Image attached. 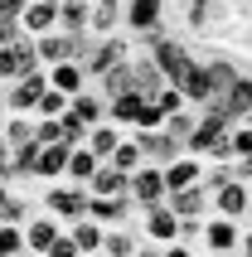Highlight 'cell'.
<instances>
[{"label":"cell","instance_id":"3","mask_svg":"<svg viewBox=\"0 0 252 257\" xmlns=\"http://www.w3.org/2000/svg\"><path fill=\"white\" fill-rule=\"evenodd\" d=\"M126 199L136 204V214L165 204V175H160V165H151V160L136 165V170H131V185H126Z\"/></svg>","mask_w":252,"mask_h":257},{"label":"cell","instance_id":"20","mask_svg":"<svg viewBox=\"0 0 252 257\" xmlns=\"http://www.w3.org/2000/svg\"><path fill=\"white\" fill-rule=\"evenodd\" d=\"M160 175H165V194H170V189L194 185L199 175H204V160H199V156H184V151H180V156L170 160V165H160Z\"/></svg>","mask_w":252,"mask_h":257},{"label":"cell","instance_id":"40","mask_svg":"<svg viewBox=\"0 0 252 257\" xmlns=\"http://www.w3.org/2000/svg\"><path fill=\"white\" fill-rule=\"evenodd\" d=\"M199 233H204V218H180V233H175V243H199Z\"/></svg>","mask_w":252,"mask_h":257},{"label":"cell","instance_id":"16","mask_svg":"<svg viewBox=\"0 0 252 257\" xmlns=\"http://www.w3.org/2000/svg\"><path fill=\"white\" fill-rule=\"evenodd\" d=\"M121 5L126 0H87V34H92V39L116 34V29H121Z\"/></svg>","mask_w":252,"mask_h":257},{"label":"cell","instance_id":"43","mask_svg":"<svg viewBox=\"0 0 252 257\" xmlns=\"http://www.w3.org/2000/svg\"><path fill=\"white\" fill-rule=\"evenodd\" d=\"M160 257H199V252L189 243H165V247H160Z\"/></svg>","mask_w":252,"mask_h":257},{"label":"cell","instance_id":"6","mask_svg":"<svg viewBox=\"0 0 252 257\" xmlns=\"http://www.w3.org/2000/svg\"><path fill=\"white\" fill-rule=\"evenodd\" d=\"M126 136L136 141L141 160H151V165H170V160H175V156L184 151V146L175 141V136H170L165 126H160V131H126Z\"/></svg>","mask_w":252,"mask_h":257},{"label":"cell","instance_id":"36","mask_svg":"<svg viewBox=\"0 0 252 257\" xmlns=\"http://www.w3.org/2000/svg\"><path fill=\"white\" fill-rule=\"evenodd\" d=\"M25 252V233L15 223H0V257H20Z\"/></svg>","mask_w":252,"mask_h":257},{"label":"cell","instance_id":"51","mask_svg":"<svg viewBox=\"0 0 252 257\" xmlns=\"http://www.w3.org/2000/svg\"><path fill=\"white\" fill-rule=\"evenodd\" d=\"M92 257H102V252H92Z\"/></svg>","mask_w":252,"mask_h":257},{"label":"cell","instance_id":"25","mask_svg":"<svg viewBox=\"0 0 252 257\" xmlns=\"http://www.w3.org/2000/svg\"><path fill=\"white\" fill-rule=\"evenodd\" d=\"M126 131L121 126H112V121H97V126H87V151H92V156L97 160H107L116 151V141H121Z\"/></svg>","mask_w":252,"mask_h":257},{"label":"cell","instance_id":"46","mask_svg":"<svg viewBox=\"0 0 252 257\" xmlns=\"http://www.w3.org/2000/svg\"><path fill=\"white\" fill-rule=\"evenodd\" d=\"M238 252H242V257H252V233H242V238H238Z\"/></svg>","mask_w":252,"mask_h":257},{"label":"cell","instance_id":"39","mask_svg":"<svg viewBox=\"0 0 252 257\" xmlns=\"http://www.w3.org/2000/svg\"><path fill=\"white\" fill-rule=\"evenodd\" d=\"M20 78V63H15V49L10 44H0V83H15Z\"/></svg>","mask_w":252,"mask_h":257},{"label":"cell","instance_id":"14","mask_svg":"<svg viewBox=\"0 0 252 257\" xmlns=\"http://www.w3.org/2000/svg\"><path fill=\"white\" fill-rule=\"evenodd\" d=\"M160 87H165V78L155 68V58L146 54V49H141V54L131 49V92H136V97H155Z\"/></svg>","mask_w":252,"mask_h":257},{"label":"cell","instance_id":"5","mask_svg":"<svg viewBox=\"0 0 252 257\" xmlns=\"http://www.w3.org/2000/svg\"><path fill=\"white\" fill-rule=\"evenodd\" d=\"M44 87H49L44 68L20 73L15 83H5V112H34V102H39V92H44Z\"/></svg>","mask_w":252,"mask_h":257},{"label":"cell","instance_id":"19","mask_svg":"<svg viewBox=\"0 0 252 257\" xmlns=\"http://www.w3.org/2000/svg\"><path fill=\"white\" fill-rule=\"evenodd\" d=\"M126 185H131V175L102 160L97 170H92V180H87V194H102V199H121V194H126Z\"/></svg>","mask_w":252,"mask_h":257},{"label":"cell","instance_id":"47","mask_svg":"<svg viewBox=\"0 0 252 257\" xmlns=\"http://www.w3.org/2000/svg\"><path fill=\"white\" fill-rule=\"evenodd\" d=\"M10 194H15V189H10V185H5V180H0V204L10 199Z\"/></svg>","mask_w":252,"mask_h":257},{"label":"cell","instance_id":"18","mask_svg":"<svg viewBox=\"0 0 252 257\" xmlns=\"http://www.w3.org/2000/svg\"><path fill=\"white\" fill-rule=\"evenodd\" d=\"M68 112L78 116L83 126H97V121H107V97H102L97 87H83V92L68 97Z\"/></svg>","mask_w":252,"mask_h":257},{"label":"cell","instance_id":"26","mask_svg":"<svg viewBox=\"0 0 252 257\" xmlns=\"http://www.w3.org/2000/svg\"><path fill=\"white\" fill-rule=\"evenodd\" d=\"M68 233H73V243H78V252L83 257H92V252H102V223H92V218H78V223H68Z\"/></svg>","mask_w":252,"mask_h":257},{"label":"cell","instance_id":"32","mask_svg":"<svg viewBox=\"0 0 252 257\" xmlns=\"http://www.w3.org/2000/svg\"><path fill=\"white\" fill-rule=\"evenodd\" d=\"M160 126H165V112H160L151 97H141V112H136V121H131V131H160Z\"/></svg>","mask_w":252,"mask_h":257},{"label":"cell","instance_id":"17","mask_svg":"<svg viewBox=\"0 0 252 257\" xmlns=\"http://www.w3.org/2000/svg\"><path fill=\"white\" fill-rule=\"evenodd\" d=\"M20 29H25V34H49V29H58V0H29L25 10H20Z\"/></svg>","mask_w":252,"mask_h":257},{"label":"cell","instance_id":"45","mask_svg":"<svg viewBox=\"0 0 252 257\" xmlns=\"http://www.w3.org/2000/svg\"><path fill=\"white\" fill-rule=\"evenodd\" d=\"M131 257H160V243H151V238H141V243H136V252H131Z\"/></svg>","mask_w":252,"mask_h":257},{"label":"cell","instance_id":"1","mask_svg":"<svg viewBox=\"0 0 252 257\" xmlns=\"http://www.w3.org/2000/svg\"><path fill=\"white\" fill-rule=\"evenodd\" d=\"M126 58H131V39H121V29H116V34H102V39L87 34V49H83L78 63L87 68V78H102L107 68H116V63H126Z\"/></svg>","mask_w":252,"mask_h":257},{"label":"cell","instance_id":"49","mask_svg":"<svg viewBox=\"0 0 252 257\" xmlns=\"http://www.w3.org/2000/svg\"><path fill=\"white\" fill-rule=\"evenodd\" d=\"M209 257H242V252H209Z\"/></svg>","mask_w":252,"mask_h":257},{"label":"cell","instance_id":"11","mask_svg":"<svg viewBox=\"0 0 252 257\" xmlns=\"http://www.w3.org/2000/svg\"><path fill=\"white\" fill-rule=\"evenodd\" d=\"M141 238H151V243H175V233H180V218H175V209H170V204H155V209H146V214H141Z\"/></svg>","mask_w":252,"mask_h":257},{"label":"cell","instance_id":"48","mask_svg":"<svg viewBox=\"0 0 252 257\" xmlns=\"http://www.w3.org/2000/svg\"><path fill=\"white\" fill-rule=\"evenodd\" d=\"M0 116H5V83H0Z\"/></svg>","mask_w":252,"mask_h":257},{"label":"cell","instance_id":"29","mask_svg":"<svg viewBox=\"0 0 252 257\" xmlns=\"http://www.w3.org/2000/svg\"><path fill=\"white\" fill-rule=\"evenodd\" d=\"M107 165H116V170H136V165H146V160H141V151H136V141H131V136H121V141H116V151L112 156H107Z\"/></svg>","mask_w":252,"mask_h":257},{"label":"cell","instance_id":"4","mask_svg":"<svg viewBox=\"0 0 252 257\" xmlns=\"http://www.w3.org/2000/svg\"><path fill=\"white\" fill-rule=\"evenodd\" d=\"M165 25V0H126L121 5V29L136 39V34H151V29Z\"/></svg>","mask_w":252,"mask_h":257},{"label":"cell","instance_id":"35","mask_svg":"<svg viewBox=\"0 0 252 257\" xmlns=\"http://www.w3.org/2000/svg\"><path fill=\"white\" fill-rule=\"evenodd\" d=\"M151 102H155V107H160L165 116H170V112H184V107H189V102H184V92H180L175 83H165V87H160V92H155Z\"/></svg>","mask_w":252,"mask_h":257},{"label":"cell","instance_id":"33","mask_svg":"<svg viewBox=\"0 0 252 257\" xmlns=\"http://www.w3.org/2000/svg\"><path fill=\"white\" fill-rule=\"evenodd\" d=\"M194 121H199V112H194V107H184V112H170V116H165V131L184 146V136L194 131Z\"/></svg>","mask_w":252,"mask_h":257},{"label":"cell","instance_id":"10","mask_svg":"<svg viewBox=\"0 0 252 257\" xmlns=\"http://www.w3.org/2000/svg\"><path fill=\"white\" fill-rule=\"evenodd\" d=\"M209 199H213V214H223V218H247L252 214V185H242V180L218 185Z\"/></svg>","mask_w":252,"mask_h":257},{"label":"cell","instance_id":"22","mask_svg":"<svg viewBox=\"0 0 252 257\" xmlns=\"http://www.w3.org/2000/svg\"><path fill=\"white\" fill-rule=\"evenodd\" d=\"M68 141H49L39 151V165H34V180H63V165H68Z\"/></svg>","mask_w":252,"mask_h":257},{"label":"cell","instance_id":"2","mask_svg":"<svg viewBox=\"0 0 252 257\" xmlns=\"http://www.w3.org/2000/svg\"><path fill=\"white\" fill-rule=\"evenodd\" d=\"M44 214H54L63 228L78 223L87 214V185H68V180H49V194H44Z\"/></svg>","mask_w":252,"mask_h":257},{"label":"cell","instance_id":"21","mask_svg":"<svg viewBox=\"0 0 252 257\" xmlns=\"http://www.w3.org/2000/svg\"><path fill=\"white\" fill-rule=\"evenodd\" d=\"M218 20H223V0H184V25L194 34H209Z\"/></svg>","mask_w":252,"mask_h":257},{"label":"cell","instance_id":"12","mask_svg":"<svg viewBox=\"0 0 252 257\" xmlns=\"http://www.w3.org/2000/svg\"><path fill=\"white\" fill-rule=\"evenodd\" d=\"M44 78H49V87H58L63 97H73V92L92 87V78H87V68L78 63V58H58V63H49V68H44Z\"/></svg>","mask_w":252,"mask_h":257},{"label":"cell","instance_id":"8","mask_svg":"<svg viewBox=\"0 0 252 257\" xmlns=\"http://www.w3.org/2000/svg\"><path fill=\"white\" fill-rule=\"evenodd\" d=\"M175 87L184 92V102H189V107H199V102L213 97V73H209V63H204V54L189 58V68L175 78Z\"/></svg>","mask_w":252,"mask_h":257},{"label":"cell","instance_id":"27","mask_svg":"<svg viewBox=\"0 0 252 257\" xmlns=\"http://www.w3.org/2000/svg\"><path fill=\"white\" fill-rule=\"evenodd\" d=\"M58 29L63 34H87V0H58Z\"/></svg>","mask_w":252,"mask_h":257},{"label":"cell","instance_id":"52","mask_svg":"<svg viewBox=\"0 0 252 257\" xmlns=\"http://www.w3.org/2000/svg\"><path fill=\"white\" fill-rule=\"evenodd\" d=\"M0 141H5V136H0Z\"/></svg>","mask_w":252,"mask_h":257},{"label":"cell","instance_id":"23","mask_svg":"<svg viewBox=\"0 0 252 257\" xmlns=\"http://www.w3.org/2000/svg\"><path fill=\"white\" fill-rule=\"evenodd\" d=\"M39 151L44 146L29 136V141L10 146V165H15V185H25V180H34V165H39Z\"/></svg>","mask_w":252,"mask_h":257},{"label":"cell","instance_id":"42","mask_svg":"<svg viewBox=\"0 0 252 257\" xmlns=\"http://www.w3.org/2000/svg\"><path fill=\"white\" fill-rule=\"evenodd\" d=\"M20 34H25V29H20V20H5V15H0V44L20 39Z\"/></svg>","mask_w":252,"mask_h":257},{"label":"cell","instance_id":"30","mask_svg":"<svg viewBox=\"0 0 252 257\" xmlns=\"http://www.w3.org/2000/svg\"><path fill=\"white\" fill-rule=\"evenodd\" d=\"M34 214V204L25 199V194H10V199L0 204V223H15V228H25V218Z\"/></svg>","mask_w":252,"mask_h":257},{"label":"cell","instance_id":"44","mask_svg":"<svg viewBox=\"0 0 252 257\" xmlns=\"http://www.w3.org/2000/svg\"><path fill=\"white\" fill-rule=\"evenodd\" d=\"M25 5H29V0H0V15H5V20H20Z\"/></svg>","mask_w":252,"mask_h":257},{"label":"cell","instance_id":"50","mask_svg":"<svg viewBox=\"0 0 252 257\" xmlns=\"http://www.w3.org/2000/svg\"><path fill=\"white\" fill-rule=\"evenodd\" d=\"M20 257H44V252H20Z\"/></svg>","mask_w":252,"mask_h":257},{"label":"cell","instance_id":"28","mask_svg":"<svg viewBox=\"0 0 252 257\" xmlns=\"http://www.w3.org/2000/svg\"><path fill=\"white\" fill-rule=\"evenodd\" d=\"M136 112H141V97H136V92H121V97L107 102V121H112V126H121V131H131Z\"/></svg>","mask_w":252,"mask_h":257},{"label":"cell","instance_id":"7","mask_svg":"<svg viewBox=\"0 0 252 257\" xmlns=\"http://www.w3.org/2000/svg\"><path fill=\"white\" fill-rule=\"evenodd\" d=\"M165 204L175 209V218H209L213 214V199H209V189H204V180H194V185H184V189H170Z\"/></svg>","mask_w":252,"mask_h":257},{"label":"cell","instance_id":"31","mask_svg":"<svg viewBox=\"0 0 252 257\" xmlns=\"http://www.w3.org/2000/svg\"><path fill=\"white\" fill-rule=\"evenodd\" d=\"M63 112H68V97L58 87H44L39 102H34V116H63Z\"/></svg>","mask_w":252,"mask_h":257},{"label":"cell","instance_id":"34","mask_svg":"<svg viewBox=\"0 0 252 257\" xmlns=\"http://www.w3.org/2000/svg\"><path fill=\"white\" fill-rule=\"evenodd\" d=\"M58 141H68V146H87V126H83L73 112H63V116H58Z\"/></svg>","mask_w":252,"mask_h":257},{"label":"cell","instance_id":"9","mask_svg":"<svg viewBox=\"0 0 252 257\" xmlns=\"http://www.w3.org/2000/svg\"><path fill=\"white\" fill-rule=\"evenodd\" d=\"M238 218H223V214H209L204 218V233H199V243H204V252H238Z\"/></svg>","mask_w":252,"mask_h":257},{"label":"cell","instance_id":"38","mask_svg":"<svg viewBox=\"0 0 252 257\" xmlns=\"http://www.w3.org/2000/svg\"><path fill=\"white\" fill-rule=\"evenodd\" d=\"M44 257H83V252H78V243H73V233L63 228V233L54 238V243L44 247Z\"/></svg>","mask_w":252,"mask_h":257},{"label":"cell","instance_id":"13","mask_svg":"<svg viewBox=\"0 0 252 257\" xmlns=\"http://www.w3.org/2000/svg\"><path fill=\"white\" fill-rule=\"evenodd\" d=\"M131 214H136V204L126 199H102V194H87V218L92 223H102V228H116V223H131Z\"/></svg>","mask_w":252,"mask_h":257},{"label":"cell","instance_id":"37","mask_svg":"<svg viewBox=\"0 0 252 257\" xmlns=\"http://www.w3.org/2000/svg\"><path fill=\"white\" fill-rule=\"evenodd\" d=\"M228 141H233V156H252V116H242L238 126L228 131Z\"/></svg>","mask_w":252,"mask_h":257},{"label":"cell","instance_id":"41","mask_svg":"<svg viewBox=\"0 0 252 257\" xmlns=\"http://www.w3.org/2000/svg\"><path fill=\"white\" fill-rule=\"evenodd\" d=\"M204 160H218V165H228V160H233V141H228V131L209 146V156H204Z\"/></svg>","mask_w":252,"mask_h":257},{"label":"cell","instance_id":"15","mask_svg":"<svg viewBox=\"0 0 252 257\" xmlns=\"http://www.w3.org/2000/svg\"><path fill=\"white\" fill-rule=\"evenodd\" d=\"M20 233H25V252H44V247L63 233V223H58L54 214H44V209H39V214L25 218V228H20Z\"/></svg>","mask_w":252,"mask_h":257},{"label":"cell","instance_id":"24","mask_svg":"<svg viewBox=\"0 0 252 257\" xmlns=\"http://www.w3.org/2000/svg\"><path fill=\"white\" fill-rule=\"evenodd\" d=\"M97 165H102V160L92 156L87 146H73V151H68V165H63V180H68V185H87Z\"/></svg>","mask_w":252,"mask_h":257}]
</instances>
